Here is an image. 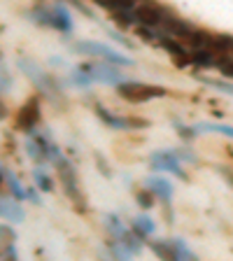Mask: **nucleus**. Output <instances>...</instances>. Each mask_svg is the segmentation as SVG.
Masks as SVG:
<instances>
[{"label": "nucleus", "instance_id": "nucleus-25", "mask_svg": "<svg viewBox=\"0 0 233 261\" xmlns=\"http://www.w3.org/2000/svg\"><path fill=\"white\" fill-rule=\"evenodd\" d=\"M16 233L10 224H0V247H7V245H14Z\"/></svg>", "mask_w": 233, "mask_h": 261}, {"label": "nucleus", "instance_id": "nucleus-37", "mask_svg": "<svg viewBox=\"0 0 233 261\" xmlns=\"http://www.w3.org/2000/svg\"><path fill=\"white\" fill-rule=\"evenodd\" d=\"M3 177H5V173H3V166H0V187H3Z\"/></svg>", "mask_w": 233, "mask_h": 261}, {"label": "nucleus", "instance_id": "nucleus-36", "mask_svg": "<svg viewBox=\"0 0 233 261\" xmlns=\"http://www.w3.org/2000/svg\"><path fill=\"white\" fill-rule=\"evenodd\" d=\"M7 114H10V112H7V105L3 103V100H0V119H5Z\"/></svg>", "mask_w": 233, "mask_h": 261}, {"label": "nucleus", "instance_id": "nucleus-16", "mask_svg": "<svg viewBox=\"0 0 233 261\" xmlns=\"http://www.w3.org/2000/svg\"><path fill=\"white\" fill-rule=\"evenodd\" d=\"M189 59H191V63L198 65V68H212L215 61H217V54H215L212 49H191Z\"/></svg>", "mask_w": 233, "mask_h": 261}, {"label": "nucleus", "instance_id": "nucleus-24", "mask_svg": "<svg viewBox=\"0 0 233 261\" xmlns=\"http://www.w3.org/2000/svg\"><path fill=\"white\" fill-rule=\"evenodd\" d=\"M215 68H217V70L222 72L224 77H231V80H233V59H228L226 54L217 56V61H215Z\"/></svg>", "mask_w": 233, "mask_h": 261}, {"label": "nucleus", "instance_id": "nucleus-15", "mask_svg": "<svg viewBox=\"0 0 233 261\" xmlns=\"http://www.w3.org/2000/svg\"><path fill=\"white\" fill-rule=\"evenodd\" d=\"M96 3L105 7L110 14H117V12H133L140 0H96Z\"/></svg>", "mask_w": 233, "mask_h": 261}, {"label": "nucleus", "instance_id": "nucleus-31", "mask_svg": "<svg viewBox=\"0 0 233 261\" xmlns=\"http://www.w3.org/2000/svg\"><path fill=\"white\" fill-rule=\"evenodd\" d=\"M177 156H179V159H182V161H189V163H196V154H194V152H191L189 147H187V149H179V152H177Z\"/></svg>", "mask_w": 233, "mask_h": 261}, {"label": "nucleus", "instance_id": "nucleus-8", "mask_svg": "<svg viewBox=\"0 0 233 261\" xmlns=\"http://www.w3.org/2000/svg\"><path fill=\"white\" fill-rule=\"evenodd\" d=\"M96 114L98 119L103 121L108 128H117V130H128V128H145L147 121L145 119H136V117H117L110 110H105L103 105H96Z\"/></svg>", "mask_w": 233, "mask_h": 261}, {"label": "nucleus", "instance_id": "nucleus-11", "mask_svg": "<svg viewBox=\"0 0 233 261\" xmlns=\"http://www.w3.org/2000/svg\"><path fill=\"white\" fill-rule=\"evenodd\" d=\"M49 28H54V31H59V33H65V35L72 31V16L63 3H56V5L49 7Z\"/></svg>", "mask_w": 233, "mask_h": 261}, {"label": "nucleus", "instance_id": "nucleus-9", "mask_svg": "<svg viewBox=\"0 0 233 261\" xmlns=\"http://www.w3.org/2000/svg\"><path fill=\"white\" fill-rule=\"evenodd\" d=\"M163 16H166V7H161L159 3H154V0H142L136 7V19L142 26H152V28L161 26Z\"/></svg>", "mask_w": 233, "mask_h": 261}, {"label": "nucleus", "instance_id": "nucleus-6", "mask_svg": "<svg viewBox=\"0 0 233 261\" xmlns=\"http://www.w3.org/2000/svg\"><path fill=\"white\" fill-rule=\"evenodd\" d=\"M40 124V98L38 96H31L26 103L19 108L16 112V130H23V133H33L35 126Z\"/></svg>", "mask_w": 233, "mask_h": 261}, {"label": "nucleus", "instance_id": "nucleus-32", "mask_svg": "<svg viewBox=\"0 0 233 261\" xmlns=\"http://www.w3.org/2000/svg\"><path fill=\"white\" fill-rule=\"evenodd\" d=\"M68 3H70V5H75V7H77V10H80V12H82V14H87V16H89V19H93V12H91V10H89V7H87V5H84V3H80V0H68Z\"/></svg>", "mask_w": 233, "mask_h": 261}, {"label": "nucleus", "instance_id": "nucleus-33", "mask_svg": "<svg viewBox=\"0 0 233 261\" xmlns=\"http://www.w3.org/2000/svg\"><path fill=\"white\" fill-rule=\"evenodd\" d=\"M96 161H98V168H100V173H103L105 177H110V175H112V173H110V170H108V163H105V159L100 156V154H96Z\"/></svg>", "mask_w": 233, "mask_h": 261}, {"label": "nucleus", "instance_id": "nucleus-19", "mask_svg": "<svg viewBox=\"0 0 233 261\" xmlns=\"http://www.w3.org/2000/svg\"><path fill=\"white\" fill-rule=\"evenodd\" d=\"M222 133V136H228L233 138V126L228 124H212V121H201V124H196V133Z\"/></svg>", "mask_w": 233, "mask_h": 261}, {"label": "nucleus", "instance_id": "nucleus-38", "mask_svg": "<svg viewBox=\"0 0 233 261\" xmlns=\"http://www.w3.org/2000/svg\"><path fill=\"white\" fill-rule=\"evenodd\" d=\"M231 54H233V51H231Z\"/></svg>", "mask_w": 233, "mask_h": 261}, {"label": "nucleus", "instance_id": "nucleus-21", "mask_svg": "<svg viewBox=\"0 0 233 261\" xmlns=\"http://www.w3.org/2000/svg\"><path fill=\"white\" fill-rule=\"evenodd\" d=\"M170 245H173V252H175V261H182V259H196V254L187 247V243L182 238H170Z\"/></svg>", "mask_w": 233, "mask_h": 261}, {"label": "nucleus", "instance_id": "nucleus-4", "mask_svg": "<svg viewBox=\"0 0 233 261\" xmlns=\"http://www.w3.org/2000/svg\"><path fill=\"white\" fill-rule=\"evenodd\" d=\"M72 49H75L77 54L98 56V59H105V61H110V63H114V65H131V68L136 65V61L133 59L119 54L117 49L108 47V44H103V42H93V40H82V42H75L72 44Z\"/></svg>", "mask_w": 233, "mask_h": 261}, {"label": "nucleus", "instance_id": "nucleus-3", "mask_svg": "<svg viewBox=\"0 0 233 261\" xmlns=\"http://www.w3.org/2000/svg\"><path fill=\"white\" fill-rule=\"evenodd\" d=\"M119 98L128 100V103H147L152 98H163L166 96V89L157 87V84H145V82H136V80H126L117 87Z\"/></svg>", "mask_w": 233, "mask_h": 261}, {"label": "nucleus", "instance_id": "nucleus-5", "mask_svg": "<svg viewBox=\"0 0 233 261\" xmlns=\"http://www.w3.org/2000/svg\"><path fill=\"white\" fill-rule=\"evenodd\" d=\"M179 161L182 159L173 149H159V152H152V156H149V166L154 170H166V173H173L179 179H187V173L182 170V163Z\"/></svg>", "mask_w": 233, "mask_h": 261}, {"label": "nucleus", "instance_id": "nucleus-12", "mask_svg": "<svg viewBox=\"0 0 233 261\" xmlns=\"http://www.w3.org/2000/svg\"><path fill=\"white\" fill-rule=\"evenodd\" d=\"M159 44H161V47L166 49L170 56H173L177 65L191 63V59H189V54H187V49H185V44H182V40H175V38H170V35H168V38H166V35H161Z\"/></svg>", "mask_w": 233, "mask_h": 261}, {"label": "nucleus", "instance_id": "nucleus-26", "mask_svg": "<svg viewBox=\"0 0 233 261\" xmlns=\"http://www.w3.org/2000/svg\"><path fill=\"white\" fill-rule=\"evenodd\" d=\"M175 130H177V136L185 142H191L196 136H198V133H196V126H185L182 121H175Z\"/></svg>", "mask_w": 233, "mask_h": 261}, {"label": "nucleus", "instance_id": "nucleus-28", "mask_svg": "<svg viewBox=\"0 0 233 261\" xmlns=\"http://www.w3.org/2000/svg\"><path fill=\"white\" fill-rule=\"evenodd\" d=\"M136 203H138L140 207H145V210H149V207L154 205V191H149V189L145 187L142 191H138V194H136Z\"/></svg>", "mask_w": 233, "mask_h": 261}, {"label": "nucleus", "instance_id": "nucleus-35", "mask_svg": "<svg viewBox=\"0 0 233 261\" xmlns=\"http://www.w3.org/2000/svg\"><path fill=\"white\" fill-rule=\"evenodd\" d=\"M219 173H222L224 177H226L228 182H231V185H233V170H228V168H219Z\"/></svg>", "mask_w": 233, "mask_h": 261}, {"label": "nucleus", "instance_id": "nucleus-7", "mask_svg": "<svg viewBox=\"0 0 233 261\" xmlns=\"http://www.w3.org/2000/svg\"><path fill=\"white\" fill-rule=\"evenodd\" d=\"M82 68L89 72L91 82H103V84H114V87H119L121 82H126L124 72H119L114 68L112 63H82Z\"/></svg>", "mask_w": 233, "mask_h": 261}, {"label": "nucleus", "instance_id": "nucleus-1", "mask_svg": "<svg viewBox=\"0 0 233 261\" xmlns=\"http://www.w3.org/2000/svg\"><path fill=\"white\" fill-rule=\"evenodd\" d=\"M16 65H19V70H21L23 75L33 82V87L38 89L40 93H44V96H47L54 105L63 108V105H65L63 89H61V84L54 80V77L49 75V72H44L42 68H40V65L31 59V56H23V54L16 56Z\"/></svg>", "mask_w": 233, "mask_h": 261}, {"label": "nucleus", "instance_id": "nucleus-2", "mask_svg": "<svg viewBox=\"0 0 233 261\" xmlns=\"http://www.w3.org/2000/svg\"><path fill=\"white\" fill-rule=\"evenodd\" d=\"M56 173H59V179H61V185H63L65 196H68L70 203L77 207V212H84L87 210V196L82 194L80 182H77V175H75V168L70 166V161L61 156L59 161H56Z\"/></svg>", "mask_w": 233, "mask_h": 261}, {"label": "nucleus", "instance_id": "nucleus-30", "mask_svg": "<svg viewBox=\"0 0 233 261\" xmlns=\"http://www.w3.org/2000/svg\"><path fill=\"white\" fill-rule=\"evenodd\" d=\"M203 82H205L208 87H215V89H219V91H224V93H231L233 96V84H228V82H219V80H205V77H201Z\"/></svg>", "mask_w": 233, "mask_h": 261}, {"label": "nucleus", "instance_id": "nucleus-14", "mask_svg": "<svg viewBox=\"0 0 233 261\" xmlns=\"http://www.w3.org/2000/svg\"><path fill=\"white\" fill-rule=\"evenodd\" d=\"M21 201H10V198H0V217H5L7 222H23V217H26V212H23V207L19 205Z\"/></svg>", "mask_w": 233, "mask_h": 261}, {"label": "nucleus", "instance_id": "nucleus-22", "mask_svg": "<svg viewBox=\"0 0 233 261\" xmlns=\"http://www.w3.org/2000/svg\"><path fill=\"white\" fill-rule=\"evenodd\" d=\"M33 177H35V185H38L42 191H54V182H51V177H49L42 168L33 170Z\"/></svg>", "mask_w": 233, "mask_h": 261}, {"label": "nucleus", "instance_id": "nucleus-10", "mask_svg": "<svg viewBox=\"0 0 233 261\" xmlns=\"http://www.w3.org/2000/svg\"><path fill=\"white\" fill-rule=\"evenodd\" d=\"M161 28H163L166 33H168L170 38L182 40V42H185V40L189 38V33L194 31V26H191L189 21L179 19V16H177V14H173L170 10H166V16H163V21H161Z\"/></svg>", "mask_w": 233, "mask_h": 261}, {"label": "nucleus", "instance_id": "nucleus-29", "mask_svg": "<svg viewBox=\"0 0 233 261\" xmlns=\"http://www.w3.org/2000/svg\"><path fill=\"white\" fill-rule=\"evenodd\" d=\"M72 82H75L77 87H89L91 84V77H89V72L82 68V65H77L75 70H72Z\"/></svg>", "mask_w": 233, "mask_h": 261}, {"label": "nucleus", "instance_id": "nucleus-34", "mask_svg": "<svg viewBox=\"0 0 233 261\" xmlns=\"http://www.w3.org/2000/svg\"><path fill=\"white\" fill-rule=\"evenodd\" d=\"M28 198H31L35 205H42V201H40V196H38V191L35 189H28Z\"/></svg>", "mask_w": 233, "mask_h": 261}, {"label": "nucleus", "instance_id": "nucleus-13", "mask_svg": "<svg viewBox=\"0 0 233 261\" xmlns=\"http://www.w3.org/2000/svg\"><path fill=\"white\" fill-rule=\"evenodd\" d=\"M145 187L154 191V196H159L163 203H170V198H173V185L166 177H147Z\"/></svg>", "mask_w": 233, "mask_h": 261}, {"label": "nucleus", "instance_id": "nucleus-20", "mask_svg": "<svg viewBox=\"0 0 233 261\" xmlns=\"http://www.w3.org/2000/svg\"><path fill=\"white\" fill-rule=\"evenodd\" d=\"M117 240H121V243H124V247L131 252V254H140V252H142L140 236H138L136 231H133V233H131V231H124V236H121V238H117Z\"/></svg>", "mask_w": 233, "mask_h": 261}, {"label": "nucleus", "instance_id": "nucleus-27", "mask_svg": "<svg viewBox=\"0 0 233 261\" xmlns=\"http://www.w3.org/2000/svg\"><path fill=\"white\" fill-rule=\"evenodd\" d=\"M136 33H138V38L145 40V42H159V40H161V35H159L152 26H142V23H140Z\"/></svg>", "mask_w": 233, "mask_h": 261}, {"label": "nucleus", "instance_id": "nucleus-17", "mask_svg": "<svg viewBox=\"0 0 233 261\" xmlns=\"http://www.w3.org/2000/svg\"><path fill=\"white\" fill-rule=\"evenodd\" d=\"M131 228H133L140 238H147V236L154 233V228H157V226H154V222L147 217V215H138V217L131 219Z\"/></svg>", "mask_w": 233, "mask_h": 261}, {"label": "nucleus", "instance_id": "nucleus-18", "mask_svg": "<svg viewBox=\"0 0 233 261\" xmlns=\"http://www.w3.org/2000/svg\"><path fill=\"white\" fill-rule=\"evenodd\" d=\"M3 173H5V179H7V187H10V191H12V196H14L16 201H26L28 198V191L21 187V182L16 179V175L12 173V170H5L3 168Z\"/></svg>", "mask_w": 233, "mask_h": 261}, {"label": "nucleus", "instance_id": "nucleus-23", "mask_svg": "<svg viewBox=\"0 0 233 261\" xmlns=\"http://www.w3.org/2000/svg\"><path fill=\"white\" fill-rule=\"evenodd\" d=\"M105 224H108L112 238H121V236H124L126 228L121 226V222H119V217H117V215H105Z\"/></svg>", "mask_w": 233, "mask_h": 261}]
</instances>
